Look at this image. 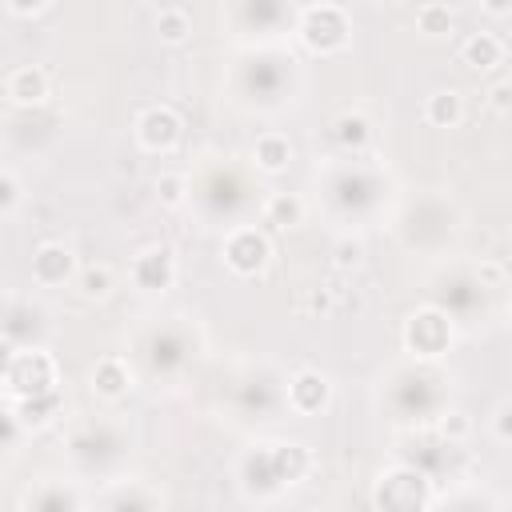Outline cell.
I'll use <instances>...</instances> for the list:
<instances>
[{"label":"cell","instance_id":"obj_7","mask_svg":"<svg viewBox=\"0 0 512 512\" xmlns=\"http://www.w3.org/2000/svg\"><path fill=\"white\" fill-rule=\"evenodd\" d=\"M132 448H136V432L116 412L76 420L68 428V440H64V452H68L72 472L96 476V480H112L128 464Z\"/></svg>","mask_w":512,"mask_h":512},{"label":"cell","instance_id":"obj_32","mask_svg":"<svg viewBox=\"0 0 512 512\" xmlns=\"http://www.w3.org/2000/svg\"><path fill=\"white\" fill-rule=\"evenodd\" d=\"M464 96L456 92V88H436L428 100H424V120L432 124V128H456L460 120H464Z\"/></svg>","mask_w":512,"mask_h":512},{"label":"cell","instance_id":"obj_5","mask_svg":"<svg viewBox=\"0 0 512 512\" xmlns=\"http://www.w3.org/2000/svg\"><path fill=\"white\" fill-rule=\"evenodd\" d=\"M380 412L400 428H432V420L452 404V376L440 360H400L380 372L376 384Z\"/></svg>","mask_w":512,"mask_h":512},{"label":"cell","instance_id":"obj_33","mask_svg":"<svg viewBox=\"0 0 512 512\" xmlns=\"http://www.w3.org/2000/svg\"><path fill=\"white\" fill-rule=\"evenodd\" d=\"M456 28V16H452V8L448 4H440V0H428V4H420L416 8V32L420 36H448Z\"/></svg>","mask_w":512,"mask_h":512},{"label":"cell","instance_id":"obj_42","mask_svg":"<svg viewBox=\"0 0 512 512\" xmlns=\"http://www.w3.org/2000/svg\"><path fill=\"white\" fill-rule=\"evenodd\" d=\"M12 360H16V348L0 336V384H4V376H8V368H12Z\"/></svg>","mask_w":512,"mask_h":512},{"label":"cell","instance_id":"obj_30","mask_svg":"<svg viewBox=\"0 0 512 512\" xmlns=\"http://www.w3.org/2000/svg\"><path fill=\"white\" fill-rule=\"evenodd\" d=\"M72 288H76L80 300L100 304V300L112 296V288H116V272H112L108 264H80L76 276H72Z\"/></svg>","mask_w":512,"mask_h":512},{"label":"cell","instance_id":"obj_3","mask_svg":"<svg viewBox=\"0 0 512 512\" xmlns=\"http://www.w3.org/2000/svg\"><path fill=\"white\" fill-rule=\"evenodd\" d=\"M224 100L252 120H276L296 108L304 92V64L288 44H256L236 48L220 76Z\"/></svg>","mask_w":512,"mask_h":512},{"label":"cell","instance_id":"obj_46","mask_svg":"<svg viewBox=\"0 0 512 512\" xmlns=\"http://www.w3.org/2000/svg\"><path fill=\"white\" fill-rule=\"evenodd\" d=\"M164 4H180V0H164Z\"/></svg>","mask_w":512,"mask_h":512},{"label":"cell","instance_id":"obj_38","mask_svg":"<svg viewBox=\"0 0 512 512\" xmlns=\"http://www.w3.org/2000/svg\"><path fill=\"white\" fill-rule=\"evenodd\" d=\"M488 432H492V440H496L500 448L512 444V404H508V400H500V404L492 408V416H488Z\"/></svg>","mask_w":512,"mask_h":512},{"label":"cell","instance_id":"obj_45","mask_svg":"<svg viewBox=\"0 0 512 512\" xmlns=\"http://www.w3.org/2000/svg\"><path fill=\"white\" fill-rule=\"evenodd\" d=\"M380 4H396V0H380Z\"/></svg>","mask_w":512,"mask_h":512},{"label":"cell","instance_id":"obj_10","mask_svg":"<svg viewBox=\"0 0 512 512\" xmlns=\"http://www.w3.org/2000/svg\"><path fill=\"white\" fill-rule=\"evenodd\" d=\"M228 412L232 420H280L284 408V376L272 364H244L228 384Z\"/></svg>","mask_w":512,"mask_h":512},{"label":"cell","instance_id":"obj_25","mask_svg":"<svg viewBox=\"0 0 512 512\" xmlns=\"http://www.w3.org/2000/svg\"><path fill=\"white\" fill-rule=\"evenodd\" d=\"M4 96L12 108H40L52 96V80L40 64H20L4 76Z\"/></svg>","mask_w":512,"mask_h":512},{"label":"cell","instance_id":"obj_39","mask_svg":"<svg viewBox=\"0 0 512 512\" xmlns=\"http://www.w3.org/2000/svg\"><path fill=\"white\" fill-rule=\"evenodd\" d=\"M20 196H24V188H20V180H16V172H8V168H0V216H8V212H16V204H20Z\"/></svg>","mask_w":512,"mask_h":512},{"label":"cell","instance_id":"obj_37","mask_svg":"<svg viewBox=\"0 0 512 512\" xmlns=\"http://www.w3.org/2000/svg\"><path fill=\"white\" fill-rule=\"evenodd\" d=\"M156 200L164 208H184V172H164L156 180Z\"/></svg>","mask_w":512,"mask_h":512},{"label":"cell","instance_id":"obj_1","mask_svg":"<svg viewBox=\"0 0 512 512\" xmlns=\"http://www.w3.org/2000/svg\"><path fill=\"white\" fill-rule=\"evenodd\" d=\"M312 192H316L312 196L316 212H324L344 232H360L368 224H380L396 208V176L372 152L324 156L312 172Z\"/></svg>","mask_w":512,"mask_h":512},{"label":"cell","instance_id":"obj_31","mask_svg":"<svg viewBox=\"0 0 512 512\" xmlns=\"http://www.w3.org/2000/svg\"><path fill=\"white\" fill-rule=\"evenodd\" d=\"M152 28H156V40H160V44L180 48V44H188V36H192V16H188L184 4H160Z\"/></svg>","mask_w":512,"mask_h":512},{"label":"cell","instance_id":"obj_4","mask_svg":"<svg viewBox=\"0 0 512 512\" xmlns=\"http://www.w3.org/2000/svg\"><path fill=\"white\" fill-rule=\"evenodd\" d=\"M204 352H208V336L196 324V316L172 312V316L144 320L128 336V352L124 356L132 360L140 384L180 388L192 376V368L204 360Z\"/></svg>","mask_w":512,"mask_h":512},{"label":"cell","instance_id":"obj_21","mask_svg":"<svg viewBox=\"0 0 512 512\" xmlns=\"http://www.w3.org/2000/svg\"><path fill=\"white\" fill-rule=\"evenodd\" d=\"M16 508H32V512H76V508H88V496L80 492V480L40 476L36 484H28L16 496Z\"/></svg>","mask_w":512,"mask_h":512},{"label":"cell","instance_id":"obj_22","mask_svg":"<svg viewBox=\"0 0 512 512\" xmlns=\"http://www.w3.org/2000/svg\"><path fill=\"white\" fill-rule=\"evenodd\" d=\"M108 488L100 492V496H92L88 504H96V508H108V512H132V508H140V512H152V508H168V496L156 488V484H148V480H140V476H112V480H104Z\"/></svg>","mask_w":512,"mask_h":512},{"label":"cell","instance_id":"obj_11","mask_svg":"<svg viewBox=\"0 0 512 512\" xmlns=\"http://www.w3.org/2000/svg\"><path fill=\"white\" fill-rule=\"evenodd\" d=\"M292 40L308 52V56H340L352 44V16L340 4H304L292 28Z\"/></svg>","mask_w":512,"mask_h":512},{"label":"cell","instance_id":"obj_20","mask_svg":"<svg viewBox=\"0 0 512 512\" xmlns=\"http://www.w3.org/2000/svg\"><path fill=\"white\" fill-rule=\"evenodd\" d=\"M332 404V380L320 368H296L284 376V408L292 416H320Z\"/></svg>","mask_w":512,"mask_h":512},{"label":"cell","instance_id":"obj_40","mask_svg":"<svg viewBox=\"0 0 512 512\" xmlns=\"http://www.w3.org/2000/svg\"><path fill=\"white\" fill-rule=\"evenodd\" d=\"M488 108H492L500 120L512 112V84H508V80H496V84H492V92H488Z\"/></svg>","mask_w":512,"mask_h":512},{"label":"cell","instance_id":"obj_14","mask_svg":"<svg viewBox=\"0 0 512 512\" xmlns=\"http://www.w3.org/2000/svg\"><path fill=\"white\" fill-rule=\"evenodd\" d=\"M400 340H404V352H408L412 360H444V356L452 352V344H456V324H452L440 308L420 304V308L404 320Z\"/></svg>","mask_w":512,"mask_h":512},{"label":"cell","instance_id":"obj_26","mask_svg":"<svg viewBox=\"0 0 512 512\" xmlns=\"http://www.w3.org/2000/svg\"><path fill=\"white\" fill-rule=\"evenodd\" d=\"M292 156H296V148H292L288 132H280V128H264V132L252 140V148H248V164H252L260 176H280V172H288Z\"/></svg>","mask_w":512,"mask_h":512},{"label":"cell","instance_id":"obj_36","mask_svg":"<svg viewBox=\"0 0 512 512\" xmlns=\"http://www.w3.org/2000/svg\"><path fill=\"white\" fill-rule=\"evenodd\" d=\"M432 428H436V436H444V440L460 444V440H464V436L472 432V420H468V416H464L460 408H452V404H448V408H444V412H440V416L432 420Z\"/></svg>","mask_w":512,"mask_h":512},{"label":"cell","instance_id":"obj_44","mask_svg":"<svg viewBox=\"0 0 512 512\" xmlns=\"http://www.w3.org/2000/svg\"><path fill=\"white\" fill-rule=\"evenodd\" d=\"M480 8L492 12V16H508L512 12V0H480Z\"/></svg>","mask_w":512,"mask_h":512},{"label":"cell","instance_id":"obj_12","mask_svg":"<svg viewBox=\"0 0 512 512\" xmlns=\"http://www.w3.org/2000/svg\"><path fill=\"white\" fill-rule=\"evenodd\" d=\"M436 480L412 464V460H396L388 468H380V476L372 480V508H436Z\"/></svg>","mask_w":512,"mask_h":512},{"label":"cell","instance_id":"obj_27","mask_svg":"<svg viewBox=\"0 0 512 512\" xmlns=\"http://www.w3.org/2000/svg\"><path fill=\"white\" fill-rule=\"evenodd\" d=\"M308 212H312V204L300 192H264L256 216H260V224H268L276 232H292V228H300L308 220Z\"/></svg>","mask_w":512,"mask_h":512},{"label":"cell","instance_id":"obj_2","mask_svg":"<svg viewBox=\"0 0 512 512\" xmlns=\"http://www.w3.org/2000/svg\"><path fill=\"white\" fill-rule=\"evenodd\" d=\"M264 176L236 152H204L184 172V208L200 228L228 232L256 220L264 200Z\"/></svg>","mask_w":512,"mask_h":512},{"label":"cell","instance_id":"obj_19","mask_svg":"<svg viewBox=\"0 0 512 512\" xmlns=\"http://www.w3.org/2000/svg\"><path fill=\"white\" fill-rule=\"evenodd\" d=\"M136 384H140V380H136V368H132V360H128L124 352H104V356L88 368V392H92L96 400H104V404L128 400Z\"/></svg>","mask_w":512,"mask_h":512},{"label":"cell","instance_id":"obj_16","mask_svg":"<svg viewBox=\"0 0 512 512\" xmlns=\"http://www.w3.org/2000/svg\"><path fill=\"white\" fill-rule=\"evenodd\" d=\"M0 388H4V400L60 388V364L48 352V344H40V348H16V360H12V368H8V376H4Z\"/></svg>","mask_w":512,"mask_h":512},{"label":"cell","instance_id":"obj_17","mask_svg":"<svg viewBox=\"0 0 512 512\" xmlns=\"http://www.w3.org/2000/svg\"><path fill=\"white\" fill-rule=\"evenodd\" d=\"M180 276V260L172 244H144L128 260V280L140 296H164Z\"/></svg>","mask_w":512,"mask_h":512},{"label":"cell","instance_id":"obj_35","mask_svg":"<svg viewBox=\"0 0 512 512\" xmlns=\"http://www.w3.org/2000/svg\"><path fill=\"white\" fill-rule=\"evenodd\" d=\"M360 264H364V240L352 236V232H344V236L332 244V268H336V272H352V268H360Z\"/></svg>","mask_w":512,"mask_h":512},{"label":"cell","instance_id":"obj_24","mask_svg":"<svg viewBox=\"0 0 512 512\" xmlns=\"http://www.w3.org/2000/svg\"><path fill=\"white\" fill-rule=\"evenodd\" d=\"M328 136H332L336 152L360 156V152H368V148H372V140H376V124H372V116H368L364 108H344V112H336V116H332Z\"/></svg>","mask_w":512,"mask_h":512},{"label":"cell","instance_id":"obj_6","mask_svg":"<svg viewBox=\"0 0 512 512\" xmlns=\"http://www.w3.org/2000/svg\"><path fill=\"white\" fill-rule=\"evenodd\" d=\"M388 232L404 252L444 260L464 236V208L452 192L424 188L408 200H396V208L388 212Z\"/></svg>","mask_w":512,"mask_h":512},{"label":"cell","instance_id":"obj_34","mask_svg":"<svg viewBox=\"0 0 512 512\" xmlns=\"http://www.w3.org/2000/svg\"><path fill=\"white\" fill-rule=\"evenodd\" d=\"M24 424L16 420V412H12V404L8 400H0V468L4 464H12L16 456H20V444H24Z\"/></svg>","mask_w":512,"mask_h":512},{"label":"cell","instance_id":"obj_15","mask_svg":"<svg viewBox=\"0 0 512 512\" xmlns=\"http://www.w3.org/2000/svg\"><path fill=\"white\" fill-rule=\"evenodd\" d=\"M48 328H52L48 308L36 296H24V292L0 296V336L12 348H40V344H48Z\"/></svg>","mask_w":512,"mask_h":512},{"label":"cell","instance_id":"obj_41","mask_svg":"<svg viewBox=\"0 0 512 512\" xmlns=\"http://www.w3.org/2000/svg\"><path fill=\"white\" fill-rule=\"evenodd\" d=\"M12 16H20V20H32V16H40V12H48V4L52 0H0Z\"/></svg>","mask_w":512,"mask_h":512},{"label":"cell","instance_id":"obj_8","mask_svg":"<svg viewBox=\"0 0 512 512\" xmlns=\"http://www.w3.org/2000/svg\"><path fill=\"white\" fill-rule=\"evenodd\" d=\"M304 0H216L220 32L236 48L256 44H284L296 28Z\"/></svg>","mask_w":512,"mask_h":512},{"label":"cell","instance_id":"obj_13","mask_svg":"<svg viewBox=\"0 0 512 512\" xmlns=\"http://www.w3.org/2000/svg\"><path fill=\"white\" fill-rule=\"evenodd\" d=\"M220 260H224V268H228L232 276L256 280V276H264L268 264H272V236H268L256 220L236 224V228L220 232Z\"/></svg>","mask_w":512,"mask_h":512},{"label":"cell","instance_id":"obj_43","mask_svg":"<svg viewBox=\"0 0 512 512\" xmlns=\"http://www.w3.org/2000/svg\"><path fill=\"white\" fill-rule=\"evenodd\" d=\"M308 308H312V312H320V316H324V312H328V308H332V300H328V292H324V288H316V292H312V296H308Z\"/></svg>","mask_w":512,"mask_h":512},{"label":"cell","instance_id":"obj_28","mask_svg":"<svg viewBox=\"0 0 512 512\" xmlns=\"http://www.w3.org/2000/svg\"><path fill=\"white\" fill-rule=\"evenodd\" d=\"M8 404H12L16 420L24 424V432H44V428H52V424L64 416V392H60V388L36 392V396H16V400H8Z\"/></svg>","mask_w":512,"mask_h":512},{"label":"cell","instance_id":"obj_23","mask_svg":"<svg viewBox=\"0 0 512 512\" xmlns=\"http://www.w3.org/2000/svg\"><path fill=\"white\" fill-rule=\"evenodd\" d=\"M76 268H80L76 252L68 244H60V240H44L32 252V284H40V288H64V284H72Z\"/></svg>","mask_w":512,"mask_h":512},{"label":"cell","instance_id":"obj_9","mask_svg":"<svg viewBox=\"0 0 512 512\" xmlns=\"http://www.w3.org/2000/svg\"><path fill=\"white\" fill-rule=\"evenodd\" d=\"M492 284L480 276L476 260H460V256H444L440 268L432 272L428 280V300L432 308H440L452 324H472L488 312V300H492Z\"/></svg>","mask_w":512,"mask_h":512},{"label":"cell","instance_id":"obj_18","mask_svg":"<svg viewBox=\"0 0 512 512\" xmlns=\"http://www.w3.org/2000/svg\"><path fill=\"white\" fill-rule=\"evenodd\" d=\"M132 136H136V148L148 152V156H172L184 140V120L172 104H148L136 124H132Z\"/></svg>","mask_w":512,"mask_h":512},{"label":"cell","instance_id":"obj_29","mask_svg":"<svg viewBox=\"0 0 512 512\" xmlns=\"http://www.w3.org/2000/svg\"><path fill=\"white\" fill-rule=\"evenodd\" d=\"M460 60H464L472 72L500 68V64H504V40H500L496 32H472V36L460 44Z\"/></svg>","mask_w":512,"mask_h":512}]
</instances>
